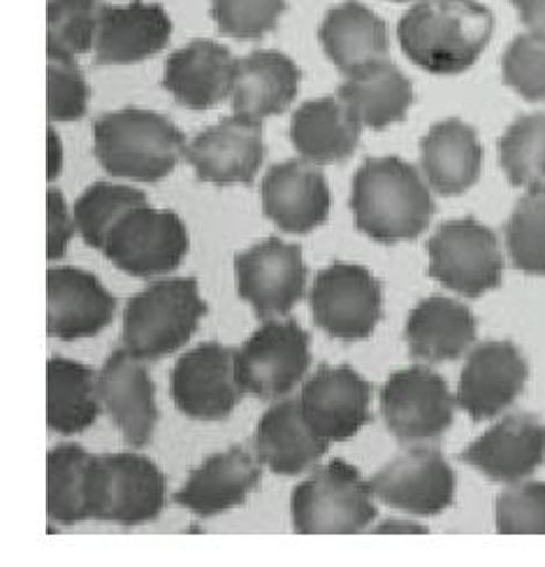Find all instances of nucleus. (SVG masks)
Here are the masks:
<instances>
[{
    "label": "nucleus",
    "mask_w": 545,
    "mask_h": 567,
    "mask_svg": "<svg viewBox=\"0 0 545 567\" xmlns=\"http://www.w3.org/2000/svg\"><path fill=\"white\" fill-rule=\"evenodd\" d=\"M494 29L479 0H420L397 27L405 54L432 75H460L479 61Z\"/></svg>",
    "instance_id": "1"
},
{
    "label": "nucleus",
    "mask_w": 545,
    "mask_h": 567,
    "mask_svg": "<svg viewBox=\"0 0 545 567\" xmlns=\"http://www.w3.org/2000/svg\"><path fill=\"white\" fill-rule=\"evenodd\" d=\"M355 224L376 243L416 240L430 226V186L411 163L397 156L367 158L353 179Z\"/></svg>",
    "instance_id": "2"
},
{
    "label": "nucleus",
    "mask_w": 545,
    "mask_h": 567,
    "mask_svg": "<svg viewBox=\"0 0 545 567\" xmlns=\"http://www.w3.org/2000/svg\"><path fill=\"white\" fill-rule=\"evenodd\" d=\"M93 152L112 177L158 182L186 156V142L165 114L130 107L98 116Z\"/></svg>",
    "instance_id": "3"
},
{
    "label": "nucleus",
    "mask_w": 545,
    "mask_h": 567,
    "mask_svg": "<svg viewBox=\"0 0 545 567\" xmlns=\"http://www.w3.org/2000/svg\"><path fill=\"white\" fill-rule=\"evenodd\" d=\"M205 312L196 279L154 281L126 305L124 347L142 361L170 357L191 340Z\"/></svg>",
    "instance_id": "4"
},
{
    "label": "nucleus",
    "mask_w": 545,
    "mask_h": 567,
    "mask_svg": "<svg viewBox=\"0 0 545 567\" xmlns=\"http://www.w3.org/2000/svg\"><path fill=\"white\" fill-rule=\"evenodd\" d=\"M374 498L371 484L358 470L332 461L293 491V526L302 535L363 533L376 518Z\"/></svg>",
    "instance_id": "5"
},
{
    "label": "nucleus",
    "mask_w": 545,
    "mask_h": 567,
    "mask_svg": "<svg viewBox=\"0 0 545 567\" xmlns=\"http://www.w3.org/2000/svg\"><path fill=\"white\" fill-rule=\"evenodd\" d=\"M93 518L116 526L149 524L163 512L165 482L160 470L139 454L93 456L86 477Z\"/></svg>",
    "instance_id": "6"
},
{
    "label": "nucleus",
    "mask_w": 545,
    "mask_h": 567,
    "mask_svg": "<svg viewBox=\"0 0 545 567\" xmlns=\"http://www.w3.org/2000/svg\"><path fill=\"white\" fill-rule=\"evenodd\" d=\"M188 251V230L170 209L149 203L130 209L105 240L103 254L133 277L154 279L172 272Z\"/></svg>",
    "instance_id": "7"
},
{
    "label": "nucleus",
    "mask_w": 545,
    "mask_h": 567,
    "mask_svg": "<svg viewBox=\"0 0 545 567\" xmlns=\"http://www.w3.org/2000/svg\"><path fill=\"white\" fill-rule=\"evenodd\" d=\"M430 275L446 289L479 298L500 287L504 258L496 235L473 219L439 226L428 245Z\"/></svg>",
    "instance_id": "8"
},
{
    "label": "nucleus",
    "mask_w": 545,
    "mask_h": 567,
    "mask_svg": "<svg viewBox=\"0 0 545 567\" xmlns=\"http://www.w3.org/2000/svg\"><path fill=\"white\" fill-rule=\"evenodd\" d=\"M312 365L310 336L297 321H270L237 351V377L244 391L274 400L291 393Z\"/></svg>",
    "instance_id": "9"
},
{
    "label": "nucleus",
    "mask_w": 545,
    "mask_h": 567,
    "mask_svg": "<svg viewBox=\"0 0 545 567\" xmlns=\"http://www.w3.org/2000/svg\"><path fill=\"white\" fill-rule=\"evenodd\" d=\"M312 310L327 336L365 340L384 315L381 284L363 266L332 264L316 277Z\"/></svg>",
    "instance_id": "10"
},
{
    "label": "nucleus",
    "mask_w": 545,
    "mask_h": 567,
    "mask_svg": "<svg viewBox=\"0 0 545 567\" xmlns=\"http://www.w3.org/2000/svg\"><path fill=\"white\" fill-rule=\"evenodd\" d=\"M381 410L388 431L401 442L441 437L453 423L455 400L443 377L430 368L395 372L381 391Z\"/></svg>",
    "instance_id": "11"
},
{
    "label": "nucleus",
    "mask_w": 545,
    "mask_h": 567,
    "mask_svg": "<svg viewBox=\"0 0 545 567\" xmlns=\"http://www.w3.org/2000/svg\"><path fill=\"white\" fill-rule=\"evenodd\" d=\"M244 389L237 377V351L207 342L177 361L172 370V400L186 416L221 421L232 414Z\"/></svg>",
    "instance_id": "12"
},
{
    "label": "nucleus",
    "mask_w": 545,
    "mask_h": 567,
    "mask_svg": "<svg viewBox=\"0 0 545 567\" xmlns=\"http://www.w3.org/2000/svg\"><path fill=\"white\" fill-rule=\"evenodd\" d=\"M237 291L263 317H283L304 293L306 268L297 245L268 238L237 256Z\"/></svg>",
    "instance_id": "13"
},
{
    "label": "nucleus",
    "mask_w": 545,
    "mask_h": 567,
    "mask_svg": "<svg viewBox=\"0 0 545 567\" xmlns=\"http://www.w3.org/2000/svg\"><path fill=\"white\" fill-rule=\"evenodd\" d=\"M369 484L378 501L416 516L441 514L455 498V472L428 446L399 454Z\"/></svg>",
    "instance_id": "14"
},
{
    "label": "nucleus",
    "mask_w": 545,
    "mask_h": 567,
    "mask_svg": "<svg viewBox=\"0 0 545 567\" xmlns=\"http://www.w3.org/2000/svg\"><path fill=\"white\" fill-rule=\"evenodd\" d=\"M371 386L348 365H323L304 384L300 403L310 429L325 442L358 435L371 419Z\"/></svg>",
    "instance_id": "15"
},
{
    "label": "nucleus",
    "mask_w": 545,
    "mask_h": 567,
    "mask_svg": "<svg viewBox=\"0 0 545 567\" xmlns=\"http://www.w3.org/2000/svg\"><path fill=\"white\" fill-rule=\"evenodd\" d=\"M527 361L511 342H485L464 363L458 405L473 419L485 421L509 410L527 384Z\"/></svg>",
    "instance_id": "16"
},
{
    "label": "nucleus",
    "mask_w": 545,
    "mask_h": 567,
    "mask_svg": "<svg viewBox=\"0 0 545 567\" xmlns=\"http://www.w3.org/2000/svg\"><path fill=\"white\" fill-rule=\"evenodd\" d=\"M196 175L211 184H251L263 163V128L247 116H228L186 147Z\"/></svg>",
    "instance_id": "17"
},
{
    "label": "nucleus",
    "mask_w": 545,
    "mask_h": 567,
    "mask_svg": "<svg viewBox=\"0 0 545 567\" xmlns=\"http://www.w3.org/2000/svg\"><path fill=\"white\" fill-rule=\"evenodd\" d=\"M116 300L96 275L80 268L46 272V330L59 340L93 338L112 321Z\"/></svg>",
    "instance_id": "18"
},
{
    "label": "nucleus",
    "mask_w": 545,
    "mask_h": 567,
    "mask_svg": "<svg viewBox=\"0 0 545 567\" xmlns=\"http://www.w3.org/2000/svg\"><path fill=\"white\" fill-rule=\"evenodd\" d=\"M98 393L126 442L145 446L158 421L154 382L145 361L126 347L114 351L98 374Z\"/></svg>",
    "instance_id": "19"
},
{
    "label": "nucleus",
    "mask_w": 545,
    "mask_h": 567,
    "mask_svg": "<svg viewBox=\"0 0 545 567\" xmlns=\"http://www.w3.org/2000/svg\"><path fill=\"white\" fill-rule=\"evenodd\" d=\"M545 458V423L532 414H511L479 437L462 461L492 482L517 484Z\"/></svg>",
    "instance_id": "20"
},
{
    "label": "nucleus",
    "mask_w": 545,
    "mask_h": 567,
    "mask_svg": "<svg viewBox=\"0 0 545 567\" xmlns=\"http://www.w3.org/2000/svg\"><path fill=\"white\" fill-rule=\"evenodd\" d=\"M265 217L286 233H310L329 217V188L312 161L274 165L263 179Z\"/></svg>",
    "instance_id": "21"
},
{
    "label": "nucleus",
    "mask_w": 545,
    "mask_h": 567,
    "mask_svg": "<svg viewBox=\"0 0 545 567\" xmlns=\"http://www.w3.org/2000/svg\"><path fill=\"white\" fill-rule=\"evenodd\" d=\"M237 61L223 44L196 40L168 56L163 86L188 110H209L232 96Z\"/></svg>",
    "instance_id": "22"
},
{
    "label": "nucleus",
    "mask_w": 545,
    "mask_h": 567,
    "mask_svg": "<svg viewBox=\"0 0 545 567\" xmlns=\"http://www.w3.org/2000/svg\"><path fill=\"white\" fill-rule=\"evenodd\" d=\"M172 21L160 6L133 0L130 6L103 10L96 42V63L128 65L145 61L165 50L170 42Z\"/></svg>",
    "instance_id": "23"
},
{
    "label": "nucleus",
    "mask_w": 545,
    "mask_h": 567,
    "mask_svg": "<svg viewBox=\"0 0 545 567\" xmlns=\"http://www.w3.org/2000/svg\"><path fill=\"white\" fill-rule=\"evenodd\" d=\"M260 484V467L242 446L207 458L175 493V503L202 518L240 507Z\"/></svg>",
    "instance_id": "24"
},
{
    "label": "nucleus",
    "mask_w": 545,
    "mask_h": 567,
    "mask_svg": "<svg viewBox=\"0 0 545 567\" xmlns=\"http://www.w3.org/2000/svg\"><path fill=\"white\" fill-rule=\"evenodd\" d=\"M483 150L476 131L460 120H446L420 142V165L441 196H460L481 177Z\"/></svg>",
    "instance_id": "25"
},
{
    "label": "nucleus",
    "mask_w": 545,
    "mask_h": 567,
    "mask_svg": "<svg viewBox=\"0 0 545 567\" xmlns=\"http://www.w3.org/2000/svg\"><path fill=\"white\" fill-rule=\"evenodd\" d=\"M300 68L281 52H253L237 61L232 84V107L240 116L263 122L281 114L295 101L300 89Z\"/></svg>",
    "instance_id": "26"
},
{
    "label": "nucleus",
    "mask_w": 545,
    "mask_h": 567,
    "mask_svg": "<svg viewBox=\"0 0 545 567\" xmlns=\"http://www.w3.org/2000/svg\"><path fill=\"white\" fill-rule=\"evenodd\" d=\"M327 444L310 429L295 398L272 405L255 431V454L276 475H300L310 470L327 452Z\"/></svg>",
    "instance_id": "27"
},
{
    "label": "nucleus",
    "mask_w": 545,
    "mask_h": 567,
    "mask_svg": "<svg viewBox=\"0 0 545 567\" xmlns=\"http://www.w3.org/2000/svg\"><path fill=\"white\" fill-rule=\"evenodd\" d=\"M318 38L327 59L344 75L360 73L388 56V29L384 19H378L358 0H348L329 10L321 23Z\"/></svg>",
    "instance_id": "28"
},
{
    "label": "nucleus",
    "mask_w": 545,
    "mask_h": 567,
    "mask_svg": "<svg viewBox=\"0 0 545 567\" xmlns=\"http://www.w3.org/2000/svg\"><path fill=\"white\" fill-rule=\"evenodd\" d=\"M476 340V319L464 302L446 296L422 300L407 321L411 357L443 363L455 361Z\"/></svg>",
    "instance_id": "29"
},
{
    "label": "nucleus",
    "mask_w": 545,
    "mask_h": 567,
    "mask_svg": "<svg viewBox=\"0 0 545 567\" xmlns=\"http://www.w3.org/2000/svg\"><path fill=\"white\" fill-rule=\"evenodd\" d=\"M360 128V120L342 99H318L293 114L291 140L306 161L342 163L358 147Z\"/></svg>",
    "instance_id": "30"
},
{
    "label": "nucleus",
    "mask_w": 545,
    "mask_h": 567,
    "mask_svg": "<svg viewBox=\"0 0 545 567\" xmlns=\"http://www.w3.org/2000/svg\"><path fill=\"white\" fill-rule=\"evenodd\" d=\"M339 99L363 126L381 131L405 120L413 103V84L395 63L384 59L348 75L339 89Z\"/></svg>",
    "instance_id": "31"
},
{
    "label": "nucleus",
    "mask_w": 545,
    "mask_h": 567,
    "mask_svg": "<svg viewBox=\"0 0 545 567\" xmlns=\"http://www.w3.org/2000/svg\"><path fill=\"white\" fill-rule=\"evenodd\" d=\"M98 380L93 372L70 359L46 363V425L61 435L91 429L101 412Z\"/></svg>",
    "instance_id": "32"
},
{
    "label": "nucleus",
    "mask_w": 545,
    "mask_h": 567,
    "mask_svg": "<svg viewBox=\"0 0 545 567\" xmlns=\"http://www.w3.org/2000/svg\"><path fill=\"white\" fill-rule=\"evenodd\" d=\"M93 456L77 444H61L46 456V514L54 524L75 526L91 518L86 477Z\"/></svg>",
    "instance_id": "33"
},
{
    "label": "nucleus",
    "mask_w": 545,
    "mask_h": 567,
    "mask_svg": "<svg viewBox=\"0 0 545 567\" xmlns=\"http://www.w3.org/2000/svg\"><path fill=\"white\" fill-rule=\"evenodd\" d=\"M147 203V196L133 186L96 182L91 184L82 194V198L75 203V226L88 247L103 251L109 230L122 221L130 209Z\"/></svg>",
    "instance_id": "34"
},
{
    "label": "nucleus",
    "mask_w": 545,
    "mask_h": 567,
    "mask_svg": "<svg viewBox=\"0 0 545 567\" xmlns=\"http://www.w3.org/2000/svg\"><path fill=\"white\" fill-rule=\"evenodd\" d=\"M500 163L511 184L545 186V112L517 116L500 140Z\"/></svg>",
    "instance_id": "35"
},
{
    "label": "nucleus",
    "mask_w": 545,
    "mask_h": 567,
    "mask_svg": "<svg viewBox=\"0 0 545 567\" xmlns=\"http://www.w3.org/2000/svg\"><path fill=\"white\" fill-rule=\"evenodd\" d=\"M105 8L103 0H50L46 50L67 56L91 52Z\"/></svg>",
    "instance_id": "36"
},
{
    "label": "nucleus",
    "mask_w": 545,
    "mask_h": 567,
    "mask_svg": "<svg viewBox=\"0 0 545 567\" xmlns=\"http://www.w3.org/2000/svg\"><path fill=\"white\" fill-rule=\"evenodd\" d=\"M506 247L517 270L545 275V186L527 188L506 224Z\"/></svg>",
    "instance_id": "37"
},
{
    "label": "nucleus",
    "mask_w": 545,
    "mask_h": 567,
    "mask_svg": "<svg viewBox=\"0 0 545 567\" xmlns=\"http://www.w3.org/2000/svg\"><path fill=\"white\" fill-rule=\"evenodd\" d=\"M88 84L75 56L50 52L46 59V116L52 122L82 120L88 107Z\"/></svg>",
    "instance_id": "38"
},
{
    "label": "nucleus",
    "mask_w": 545,
    "mask_h": 567,
    "mask_svg": "<svg viewBox=\"0 0 545 567\" xmlns=\"http://www.w3.org/2000/svg\"><path fill=\"white\" fill-rule=\"evenodd\" d=\"M283 10L286 0H211L219 31L234 40H260L276 29Z\"/></svg>",
    "instance_id": "39"
},
{
    "label": "nucleus",
    "mask_w": 545,
    "mask_h": 567,
    "mask_svg": "<svg viewBox=\"0 0 545 567\" xmlns=\"http://www.w3.org/2000/svg\"><path fill=\"white\" fill-rule=\"evenodd\" d=\"M504 82L532 103H545V40L517 35L502 59Z\"/></svg>",
    "instance_id": "40"
},
{
    "label": "nucleus",
    "mask_w": 545,
    "mask_h": 567,
    "mask_svg": "<svg viewBox=\"0 0 545 567\" xmlns=\"http://www.w3.org/2000/svg\"><path fill=\"white\" fill-rule=\"evenodd\" d=\"M496 530L502 535H545V482L511 484L496 498Z\"/></svg>",
    "instance_id": "41"
},
{
    "label": "nucleus",
    "mask_w": 545,
    "mask_h": 567,
    "mask_svg": "<svg viewBox=\"0 0 545 567\" xmlns=\"http://www.w3.org/2000/svg\"><path fill=\"white\" fill-rule=\"evenodd\" d=\"M75 228V217H70L63 194L50 188L46 194V256L52 261L65 256Z\"/></svg>",
    "instance_id": "42"
},
{
    "label": "nucleus",
    "mask_w": 545,
    "mask_h": 567,
    "mask_svg": "<svg viewBox=\"0 0 545 567\" xmlns=\"http://www.w3.org/2000/svg\"><path fill=\"white\" fill-rule=\"evenodd\" d=\"M527 31L545 40V0H511Z\"/></svg>",
    "instance_id": "43"
},
{
    "label": "nucleus",
    "mask_w": 545,
    "mask_h": 567,
    "mask_svg": "<svg viewBox=\"0 0 545 567\" xmlns=\"http://www.w3.org/2000/svg\"><path fill=\"white\" fill-rule=\"evenodd\" d=\"M46 142H50V161H46V177L56 179L61 175V168H63L61 137L56 135V131L50 128V133H46Z\"/></svg>",
    "instance_id": "44"
},
{
    "label": "nucleus",
    "mask_w": 545,
    "mask_h": 567,
    "mask_svg": "<svg viewBox=\"0 0 545 567\" xmlns=\"http://www.w3.org/2000/svg\"><path fill=\"white\" fill-rule=\"evenodd\" d=\"M376 533H418L420 535V533H428V528L401 522V518H390V522H386L384 526H378Z\"/></svg>",
    "instance_id": "45"
},
{
    "label": "nucleus",
    "mask_w": 545,
    "mask_h": 567,
    "mask_svg": "<svg viewBox=\"0 0 545 567\" xmlns=\"http://www.w3.org/2000/svg\"><path fill=\"white\" fill-rule=\"evenodd\" d=\"M395 3H407V0H395Z\"/></svg>",
    "instance_id": "46"
}]
</instances>
